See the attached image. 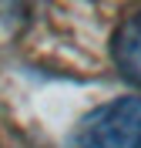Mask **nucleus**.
I'll return each mask as SVG.
<instances>
[{
    "instance_id": "f257e3e1",
    "label": "nucleus",
    "mask_w": 141,
    "mask_h": 148,
    "mask_svg": "<svg viewBox=\"0 0 141 148\" xmlns=\"http://www.w3.org/2000/svg\"><path fill=\"white\" fill-rule=\"evenodd\" d=\"M74 148H141V98H114L84 114Z\"/></svg>"
},
{
    "instance_id": "f03ea898",
    "label": "nucleus",
    "mask_w": 141,
    "mask_h": 148,
    "mask_svg": "<svg viewBox=\"0 0 141 148\" xmlns=\"http://www.w3.org/2000/svg\"><path fill=\"white\" fill-rule=\"evenodd\" d=\"M111 54L118 71L128 77L131 84L141 88V14L128 17L111 37Z\"/></svg>"
}]
</instances>
